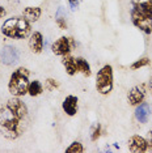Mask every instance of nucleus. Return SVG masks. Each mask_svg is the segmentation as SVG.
<instances>
[{
  "instance_id": "obj_3",
  "label": "nucleus",
  "mask_w": 152,
  "mask_h": 153,
  "mask_svg": "<svg viewBox=\"0 0 152 153\" xmlns=\"http://www.w3.org/2000/svg\"><path fill=\"white\" fill-rule=\"evenodd\" d=\"M29 76L30 71L25 67H19L9 77L8 90L13 97H24L28 94V86H29Z\"/></svg>"
},
{
  "instance_id": "obj_15",
  "label": "nucleus",
  "mask_w": 152,
  "mask_h": 153,
  "mask_svg": "<svg viewBox=\"0 0 152 153\" xmlns=\"http://www.w3.org/2000/svg\"><path fill=\"white\" fill-rule=\"evenodd\" d=\"M22 16L29 21L30 24L37 22L42 16V9L39 7H26L22 11Z\"/></svg>"
},
{
  "instance_id": "obj_18",
  "label": "nucleus",
  "mask_w": 152,
  "mask_h": 153,
  "mask_svg": "<svg viewBox=\"0 0 152 153\" xmlns=\"http://www.w3.org/2000/svg\"><path fill=\"white\" fill-rule=\"evenodd\" d=\"M150 64H151V59L148 56H143V58H140V59H138V60L134 62V63L130 65V69H133V71H138V69H140V68L148 67Z\"/></svg>"
},
{
  "instance_id": "obj_9",
  "label": "nucleus",
  "mask_w": 152,
  "mask_h": 153,
  "mask_svg": "<svg viewBox=\"0 0 152 153\" xmlns=\"http://www.w3.org/2000/svg\"><path fill=\"white\" fill-rule=\"evenodd\" d=\"M127 147H129V151L133 153L148 152V144H147L146 137L140 136V135H133V136H130L129 141H127Z\"/></svg>"
},
{
  "instance_id": "obj_22",
  "label": "nucleus",
  "mask_w": 152,
  "mask_h": 153,
  "mask_svg": "<svg viewBox=\"0 0 152 153\" xmlns=\"http://www.w3.org/2000/svg\"><path fill=\"white\" fill-rule=\"evenodd\" d=\"M55 24L58 25L60 30L67 29V21H66V17H55Z\"/></svg>"
},
{
  "instance_id": "obj_16",
  "label": "nucleus",
  "mask_w": 152,
  "mask_h": 153,
  "mask_svg": "<svg viewBox=\"0 0 152 153\" xmlns=\"http://www.w3.org/2000/svg\"><path fill=\"white\" fill-rule=\"evenodd\" d=\"M76 64H77V71L80 72L83 76H85V77H91L92 69H91V64L88 63L87 59H84L83 56H77L76 58Z\"/></svg>"
},
{
  "instance_id": "obj_11",
  "label": "nucleus",
  "mask_w": 152,
  "mask_h": 153,
  "mask_svg": "<svg viewBox=\"0 0 152 153\" xmlns=\"http://www.w3.org/2000/svg\"><path fill=\"white\" fill-rule=\"evenodd\" d=\"M134 115H135V119L142 124L148 123L151 118V105L148 102H142L139 105L135 106V111H134Z\"/></svg>"
},
{
  "instance_id": "obj_1",
  "label": "nucleus",
  "mask_w": 152,
  "mask_h": 153,
  "mask_svg": "<svg viewBox=\"0 0 152 153\" xmlns=\"http://www.w3.org/2000/svg\"><path fill=\"white\" fill-rule=\"evenodd\" d=\"M24 120L12 113L5 105L0 107V134L8 140H17L24 134Z\"/></svg>"
},
{
  "instance_id": "obj_5",
  "label": "nucleus",
  "mask_w": 152,
  "mask_h": 153,
  "mask_svg": "<svg viewBox=\"0 0 152 153\" xmlns=\"http://www.w3.org/2000/svg\"><path fill=\"white\" fill-rule=\"evenodd\" d=\"M130 19L133 25L139 29L142 33H144L146 36L152 34V16L144 15L135 11L134 8H130Z\"/></svg>"
},
{
  "instance_id": "obj_7",
  "label": "nucleus",
  "mask_w": 152,
  "mask_h": 153,
  "mask_svg": "<svg viewBox=\"0 0 152 153\" xmlns=\"http://www.w3.org/2000/svg\"><path fill=\"white\" fill-rule=\"evenodd\" d=\"M147 93H148V90H147V84L146 82H140V84L133 86V88L130 89L129 94H127L129 105L136 106V105H139V103H142L144 100H146Z\"/></svg>"
},
{
  "instance_id": "obj_24",
  "label": "nucleus",
  "mask_w": 152,
  "mask_h": 153,
  "mask_svg": "<svg viewBox=\"0 0 152 153\" xmlns=\"http://www.w3.org/2000/svg\"><path fill=\"white\" fill-rule=\"evenodd\" d=\"M80 1H81V0H68V4H70L72 11H76V9H77L79 3H80Z\"/></svg>"
},
{
  "instance_id": "obj_25",
  "label": "nucleus",
  "mask_w": 152,
  "mask_h": 153,
  "mask_svg": "<svg viewBox=\"0 0 152 153\" xmlns=\"http://www.w3.org/2000/svg\"><path fill=\"white\" fill-rule=\"evenodd\" d=\"M147 84V90L150 94H152V76H150V79H148V81L146 82Z\"/></svg>"
},
{
  "instance_id": "obj_17",
  "label": "nucleus",
  "mask_w": 152,
  "mask_h": 153,
  "mask_svg": "<svg viewBox=\"0 0 152 153\" xmlns=\"http://www.w3.org/2000/svg\"><path fill=\"white\" fill-rule=\"evenodd\" d=\"M45 86L43 84L39 81V80H33V81L29 82V86H28V94L30 97H38L43 93Z\"/></svg>"
},
{
  "instance_id": "obj_8",
  "label": "nucleus",
  "mask_w": 152,
  "mask_h": 153,
  "mask_svg": "<svg viewBox=\"0 0 152 153\" xmlns=\"http://www.w3.org/2000/svg\"><path fill=\"white\" fill-rule=\"evenodd\" d=\"M20 59V53L15 46L11 45H5L0 51V60L5 65H13L19 62Z\"/></svg>"
},
{
  "instance_id": "obj_21",
  "label": "nucleus",
  "mask_w": 152,
  "mask_h": 153,
  "mask_svg": "<svg viewBox=\"0 0 152 153\" xmlns=\"http://www.w3.org/2000/svg\"><path fill=\"white\" fill-rule=\"evenodd\" d=\"M59 88V82L57 81L55 79H46V81H45V90H49V92H53V90L58 89Z\"/></svg>"
},
{
  "instance_id": "obj_14",
  "label": "nucleus",
  "mask_w": 152,
  "mask_h": 153,
  "mask_svg": "<svg viewBox=\"0 0 152 153\" xmlns=\"http://www.w3.org/2000/svg\"><path fill=\"white\" fill-rule=\"evenodd\" d=\"M131 8L144 15L152 16V0H131Z\"/></svg>"
},
{
  "instance_id": "obj_6",
  "label": "nucleus",
  "mask_w": 152,
  "mask_h": 153,
  "mask_svg": "<svg viewBox=\"0 0 152 153\" xmlns=\"http://www.w3.org/2000/svg\"><path fill=\"white\" fill-rule=\"evenodd\" d=\"M76 47V42L72 37H60L51 45V51L57 56H64L72 53V50Z\"/></svg>"
},
{
  "instance_id": "obj_2",
  "label": "nucleus",
  "mask_w": 152,
  "mask_h": 153,
  "mask_svg": "<svg viewBox=\"0 0 152 153\" xmlns=\"http://www.w3.org/2000/svg\"><path fill=\"white\" fill-rule=\"evenodd\" d=\"M1 34L9 39H25L32 34V24L24 16L11 17L3 22Z\"/></svg>"
},
{
  "instance_id": "obj_19",
  "label": "nucleus",
  "mask_w": 152,
  "mask_h": 153,
  "mask_svg": "<svg viewBox=\"0 0 152 153\" xmlns=\"http://www.w3.org/2000/svg\"><path fill=\"white\" fill-rule=\"evenodd\" d=\"M84 152V147L80 141H72L67 148H66V153H83Z\"/></svg>"
},
{
  "instance_id": "obj_12",
  "label": "nucleus",
  "mask_w": 152,
  "mask_h": 153,
  "mask_svg": "<svg viewBox=\"0 0 152 153\" xmlns=\"http://www.w3.org/2000/svg\"><path fill=\"white\" fill-rule=\"evenodd\" d=\"M62 109L68 117H75L79 110V98L74 94L67 96L62 102Z\"/></svg>"
},
{
  "instance_id": "obj_4",
  "label": "nucleus",
  "mask_w": 152,
  "mask_h": 153,
  "mask_svg": "<svg viewBox=\"0 0 152 153\" xmlns=\"http://www.w3.org/2000/svg\"><path fill=\"white\" fill-rule=\"evenodd\" d=\"M114 88L113 82V67L105 64L96 75V90L102 96H108Z\"/></svg>"
},
{
  "instance_id": "obj_20",
  "label": "nucleus",
  "mask_w": 152,
  "mask_h": 153,
  "mask_svg": "<svg viewBox=\"0 0 152 153\" xmlns=\"http://www.w3.org/2000/svg\"><path fill=\"white\" fill-rule=\"evenodd\" d=\"M102 135V127L100 123H96L93 124L92 128H91V140L92 141H97Z\"/></svg>"
},
{
  "instance_id": "obj_23",
  "label": "nucleus",
  "mask_w": 152,
  "mask_h": 153,
  "mask_svg": "<svg viewBox=\"0 0 152 153\" xmlns=\"http://www.w3.org/2000/svg\"><path fill=\"white\" fill-rule=\"evenodd\" d=\"M146 140H147V144H148V151L152 152V130H150L147 132Z\"/></svg>"
},
{
  "instance_id": "obj_10",
  "label": "nucleus",
  "mask_w": 152,
  "mask_h": 153,
  "mask_svg": "<svg viewBox=\"0 0 152 153\" xmlns=\"http://www.w3.org/2000/svg\"><path fill=\"white\" fill-rule=\"evenodd\" d=\"M29 48L33 54H41L43 51V47H45V39H43V36L41 32H32V34L29 36Z\"/></svg>"
},
{
  "instance_id": "obj_26",
  "label": "nucleus",
  "mask_w": 152,
  "mask_h": 153,
  "mask_svg": "<svg viewBox=\"0 0 152 153\" xmlns=\"http://www.w3.org/2000/svg\"><path fill=\"white\" fill-rule=\"evenodd\" d=\"M5 15H7L5 8H4V7H1V5H0V19H3V17H4Z\"/></svg>"
},
{
  "instance_id": "obj_13",
  "label": "nucleus",
  "mask_w": 152,
  "mask_h": 153,
  "mask_svg": "<svg viewBox=\"0 0 152 153\" xmlns=\"http://www.w3.org/2000/svg\"><path fill=\"white\" fill-rule=\"evenodd\" d=\"M62 64H63V67L66 69V74L68 76H75L76 74H79L77 64H76V58L72 56L71 54L62 56Z\"/></svg>"
}]
</instances>
